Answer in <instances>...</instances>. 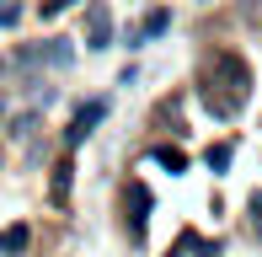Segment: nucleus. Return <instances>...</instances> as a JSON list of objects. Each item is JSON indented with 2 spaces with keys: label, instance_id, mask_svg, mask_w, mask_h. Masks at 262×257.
Wrapping results in <instances>:
<instances>
[{
  "label": "nucleus",
  "instance_id": "f8f14e48",
  "mask_svg": "<svg viewBox=\"0 0 262 257\" xmlns=\"http://www.w3.org/2000/svg\"><path fill=\"white\" fill-rule=\"evenodd\" d=\"M16 22H21V6L16 0H0V27H16Z\"/></svg>",
  "mask_w": 262,
  "mask_h": 257
},
{
  "label": "nucleus",
  "instance_id": "6e6552de",
  "mask_svg": "<svg viewBox=\"0 0 262 257\" xmlns=\"http://www.w3.org/2000/svg\"><path fill=\"white\" fill-rule=\"evenodd\" d=\"M166 27H171V11H150V16H145V27H139V32H128V43H145V38H161Z\"/></svg>",
  "mask_w": 262,
  "mask_h": 257
},
{
  "label": "nucleus",
  "instance_id": "7ed1b4c3",
  "mask_svg": "<svg viewBox=\"0 0 262 257\" xmlns=\"http://www.w3.org/2000/svg\"><path fill=\"white\" fill-rule=\"evenodd\" d=\"M16 59L21 65H43V59H49L54 70H70V65H75V49H70V38H49L43 49H21Z\"/></svg>",
  "mask_w": 262,
  "mask_h": 257
},
{
  "label": "nucleus",
  "instance_id": "f257e3e1",
  "mask_svg": "<svg viewBox=\"0 0 262 257\" xmlns=\"http://www.w3.org/2000/svg\"><path fill=\"white\" fill-rule=\"evenodd\" d=\"M204 108L214 113L220 123H230L235 113L246 108V97H252V65L241 59V54H230V49H220L214 59L204 65Z\"/></svg>",
  "mask_w": 262,
  "mask_h": 257
},
{
  "label": "nucleus",
  "instance_id": "39448f33",
  "mask_svg": "<svg viewBox=\"0 0 262 257\" xmlns=\"http://www.w3.org/2000/svg\"><path fill=\"white\" fill-rule=\"evenodd\" d=\"M102 118H107V97H97V102H86V108H80V113H75V123H70V134H64V145H70V150H75V145H80V139H86V134H91V128H97V123H102Z\"/></svg>",
  "mask_w": 262,
  "mask_h": 257
},
{
  "label": "nucleus",
  "instance_id": "9b49d317",
  "mask_svg": "<svg viewBox=\"0 0 262 257\" xmlns=\"http://www.w3.org/2000/svg\"><path fill=\"white\" fill-rule=\"evenodd\" d=\"M230 156H235V145H209V166H214V172L230 166Z\"/></svg>",
  "mask_w": 262,
  "mask_h": 257
},
{
  "label": "nucleus",
  "instance_id": "2eb2a0df",
  "mask_svg": "<svg viewBox=\"0 0 262 257\" xmlns=\"http://www.w3.org/2000/svg\"><path fill=\"white\" fill-rule=\"evenodd\" d=\"M0 118H6V102H0Z\"/></svg>",
  "mask_w": 262,
  "mask_h": 257
},
{
  "label": "nucleus",
  "instance_id": "0eeeda50",
  "mask_svg": "<svg viewBox=\"0 0 262 257\" xmlns=\"http://www.w3.org/2000/svg\"><path fill=\"white\" fill-rule=\"evenodd\" d=\"M27 241H32V225H6V230H0V252H6V257L27 252Z\"/></svg>",
  "mask_w": 262,
  "mask_h": 257
},
{
  "label": "nucleus",
  "instance_id": "20e7f679",
  "mask_svg": "<svg viewBox=\"0 0 262 257\" xmlns=\"http://www.w3.org/2000/svg\"><path fill=\"white\" fill-rule=\"evenodd\" d=\"M113 43V16H107L102 0H91L86 6V49H107Z\"/></svg>",
  "mask_w": 262,
  "mask_h": 257
},
{
  "label": "nucleus",
  "instance_id": "4468645a",
  "mask_svg": "<svg viewBox=\"0 0 262 257\" xmlns=\"http://www.w3.org/2000/svg\"><path fill=\"white\" fill-rule=\"evenodd\" d=\"M75 0H43V16H59V11H70Z\"/></svg>",
  "mask_w": 262,
  "mask_h": 257
},
{
  "label": "nucleus",
  "instance_id": "ddd939ff",
  "mask_svg": "<svg viewBox=\"0 0 262 257\" xmlns=\"http://www.w3.org/2000/svg\"><path fill=\"white\" fill-rule=\"evenodd\" d=\"M252 230L262 236V193H252Z\"/></svg>",
  "mask_w": 262,
  "mask_h": 257
},
{
  "label": "nucleus",
  "instance_id": "dca6fc26",
  "mask_svg": "<svg viewBox=\"0 0 262 257\" xmlns=\"http://www.w3.org/2000/svg\"><path fill=\"white\" fill-rule=\"evenodd\" d=\"M0 70H6V65H0Z\"/></svg>",
  "mask_w": 262,
  "mask_h": 257
},
{
  "label": "nucleus",
  "instance_id": "9d476101",
  "mask_svg": "<svg viewBox=\"0 0 262 257\" xmlns=\"http://www.w3.org/2000/svg\"><path fill=\"white\" fill-rule=\"evenodd\" d=\"M70 172H75V166H70V156H64V161L54 166V204H59V209L70 204Z\"/></svg>",
  "mask_w": 262,
  "mask_h": 257
},
{
  "label": "nucleus",
  "instance_id": "1a4fd4ad",
  "mask_svg": "<svg viewBox=\"0 0 262 257\" xmlns=\"http://www.w3.org/2000/svg\"><path fill=\"white\" fill-rule=\"evenodd\" d=\"M150 161H156V166H166V172H182V166H187V156H182L177 145H156V150H150Z\"/></svg>",
  "mask_w": 262,
  "mask_h": 257
},
{
  "label": "nucleus",
  "instance_id": "423d86ee",
  "mask_svg": "<svg viewBox=\"0 0 262 257\" xmlns=\"http://www.w3.org/2000/svg\"><path fill=\"white\" fill-rule=\"evenodd\" d=\"M171 257H220V241H204L198 230H182L177 247H171Z\"/></svg>",
  "mask_w": 262,
  "mask_h": 257
},
{
  "label": "nucleus",
  "instance_id": "f03ea898",
  "mask_svg": "<svg viewBox=\"0 0 262 257\" xmlns=\"http://www.w3.org/2000/svg\"><path fill=\"white\" fill-rule=\"evenodd\" d=\"M123 204H128V241L145 247V230H150V188L134 177V182L123 188Z\"/></svg>",
  "mask_w": 262,
  "mask_h": 257
}]
</instances>
